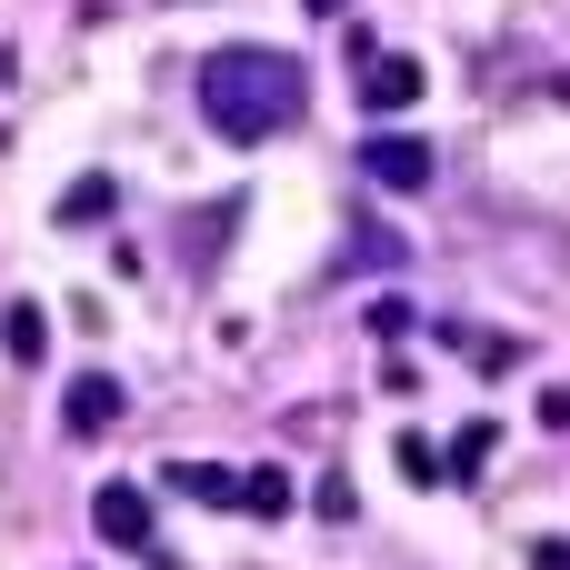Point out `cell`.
I'll list each match as a JSON object with an SVG mask.
<instances>
[{"label":"cell","mask_w":570,"mask_h":570,"mask_svg":"<svg viewBox=\"0 0 570 570\" xmlns=\"http://www.w3.org/2000/svg\"><path fill=\"white\" fill-rule=\"evenodd\" d=\"M401 261H411V240H401V230H371V220H361V230H351V261H341V271H401Z\"/></svg>","instance_id":"obj_11"},{"label":"cell","mask_w":570,"mask_h":570,"mask_svg":"<svg viewBox=\"0 0 570 570\" xmlns=\"http://www.w3.org/2000/svg\"><path fill=\"white\" fill-rule=\"evenodd\" d=\"M301 10H341V0H301Z\"/></svg>","instance_id":"obj_16"},{"label":"cell","mask_w":570,"mask_h":570,"mask_svg":"<svg viewBox=\"0 0 570 570\" xmlns=\"http://www.w3.org/2000/svg\"><path fill=\"white\" fill-rule=\"evenodd\" d=\"M531 570H570V541L551 531V541H531Z\"/></svg>","instance_id":"obj_14"},{"label":"cell","mask_w":570,"mask_h":570,"mask_svg":"<svg viewBox=\"0 0 570 570\" xmlns=\"http://www.w3.org/2000/svg\"><path fill=\"white\" fill-rule=\"evenodd\" d=\"M491 451H501V421H471V431L451 441V481H481V471H491Z\"/></svg>","instance_id":"obj_12"},{"label":"cell","mask_w":570,"mask_h":570,"mask_svg":"<svg viewBox=\"0 0 570 570\" xmlns=\"http://www.w3.org/2000/svg\"><path fill=\"white\" fill-rule=\"evenodd\" d=\"M110 210H120V180H100V170H90V180H70V190H60V230H100V220H110Z\"/></svg>","instance_id":"obj_8"},{"label":"cell","mask_w":570,"mask_h":570,"mask_svg":"<svg viewBox=\"0 0 570 570\" xmlns=\"http://www.w3.org/2000/svg\"><path fill=\"white\" fill-rule=\"evenodd\" d=\"M401 471H411V481H451V451H431L421 431H401Z\"/></svg>","instance_id":"obj_13"},{"label":"cell","mask_w":570,"mask_h":570,"mask_svg":"<svg viewBox=\"0 0 570 570\" xmlns=\"http://www.w3.org/2000/svg\"><path fill=\"white\" fill-rule=\"evenodd\" d=\"M240 511H250V521H291V511H301L291 471H250V481H240Z\"/></svg>","instance_id":"obj_10"},{"label":"cell","mask_w":570,"mask_h":570,"mask_svg":"<svg viewBox=\"0 0 570 570\" xmlns=\"http://www.w3.org/2000/svg\"><path fill=\"white\" fill-rule=\"evenodd\" d=\"M541 431H570V391H541Z\"/></svg>","instance_id":"obj_15"},{"label":"cell","mask_w":570,"mask_h":570,"mask_svg":"<svg viewBox=\"0 0 570 570\" xmlns=\"http://www.w3.org/2000/svg\"><path fill=\"white\" fill-rule=\"evenodd\" d=\"M431 140H411V130H381L371 120V140H361V180H381L391 200H411V190H431Z\"/></svg>","instance_id":"obj_2"},{"label":"cell","mask_w":570,"mask_h":570,"mask_svg":"<svg viewBox=\"0 0 570 570\" xmlns=\"http://www.w3.org/2000/svg\"><path fill=\"white\" fill-rule=\"evenodd\" d=\"M451 351H471V371H491V381H511V371H531V341H511V331H451Z\"/></svg>","instance_id":"obj_9"},{"label":"cell","mask_w":570,"mask_h":570,"mask_svg":"<svg viewBox=\"0 0 570 570\" xmlns=\"http://www.w3.org/2000/svg\"><path fill=\"white\" fill-rule=\"evenodd\" d=\"M301 110H311V70H301L291 50L230 40V50L200 60V120H210L220 140L261 150V140H281V130H301Z\"/></svg>","instance_id":"obj_1"},{"label":"cell","mask_w":570,"mask_h":570,"mask_svg":"<svg viewBox=\"0 0 570 570\" xmlns=\"http://www.w3.org/2000/svg\"><path fill=\"white\" fill-rule=\"evenodd\" d=\"M0 90H10V50H0Z\"/></svg>","instance_id":"obj_17"},{"label":"cell","mask_w":570,"mask_h":570,"mask_svg":"<svg viewBox=\"0 0 570 570\" xmlns=\"http://www.w3.org/2000/svg\"><path fill=\"white\" fill-rule=\"evenodd\" d=\"M90 531H100L110 551H150V501H140V481H100V491H90Z\"/></svg>","instance_id":"obj_5"},{"label":"cell","mask_w":570,"mask_h":570,"mask_svg":"<svg viewBox=\"0 0 570 570\" xmlns=\"http://www.w3.org/2000/svg\"><path fill=\"white\" fill-rule=\"evenodd\" d=\"M120 411H130V401H120V381H110V371H80V381L60 391V431H70V441L120 431Z\"/></svg>","instance_id":"obj_4"},{"label":"cell","mask_w":570,"mask_h":570,"mask_svg":"<svg viewBox=\"0 0 570 570\" xmlns=\"http://www.w3.org/2000/svg\"><path fill=\"white\" fill-rule=\"evenodd\" d=\"M361 50V100H371V120H401L411 100H421V60L411 50H381V40H351Z\"/></svg>","instance_id":"obj_3"},{"label":"cell","mask_w":570,"mask_h":570,"mask_svg":"<svg viewBox=\"0 0 570 570\" xmlns=\"http://www.w3.org/2000/svg\"><path fill=\"white\" fill-rule=\"evenodd\" d=\"M160 481H170V491H190V501H210V511H240V481H250V471H220V461H170Z\"/></svg>","instance_id":"obj_7"},{"label":"cell","mask_w":570,"mask_h":570,"mask_svg":"<svg viewBox=\"0 0 570 570\" xmlns=\"http://www.w3.org/2000/svg\"><path fill=\"white\" fill-rule=\"evenodd\" d=\"M0 351H10L20 371H40V361H50V311H40V301H10V311H0Z\"/></svg>","instance_id":"obj_6"}]
</instances>
